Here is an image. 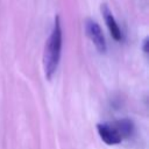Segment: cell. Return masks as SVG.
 Here are the masks:
<instances>
[{"mask_svg": "<svg viewBox=\"0 0 149 149\" xmlns=\"http://www.w3.org/2000/svg\"><path fill=\"white\" fill-rule=\"evenodd\" d=\"M62 43H63L62 26H61L59 16H56L52 30L45 43L44 55H43V68H44L45 77L48 79H51L58 69L61 54H62Z\"/></svg>", "mask_w": 149, "mask_h": 149, "instance_id": "cell-1", "label": "cell"}, {"mask_svg": "<svg viewBox=\"0 0 149 149\" xmlns=\"http://www.w3.org/2000/svg\"><path fill=\"white\" fill-rule=\"evenodd\" d=\"M85 31L88 38L94 44V47L97 48V50L99 52H106L107 44H106V40H105V36L102 34L100 26L95 21L88 19L85 22Z\"/></svg>", "mask_w": 149, "mask_h": 149, "instance_id": "cell-2", "label": "cell"}, {"mask_svg": "<svg viewBox=\"0 0 149 149\" xmlns=\"http://www.w3.org/2000/svg\"><path fill=\"white\" fill-rule=\"evenodd\" d=\"M97 130H98V134H99L100 139L106 144H109V146L119 144L122 141L121 136L119 135V133L115 129V127L113 126V123H109V122L98 123L97 125Z\"/></svg>", "mask_w": 149, "mask_h": 149, "instance_id": "cell-3", "label": "cell"}, {"mask_svg": "<svg viewBox=\"0 0 149 149\" xmlns=\"http://www.w3.org/2000/svg\"><path fill=\"white\" fill-rule=\"evenodd\" d=\"M101 13H102V16H104V20L106 22V26L109 30V34L115 40V41H120L122 38V33H121V29L119 27V24L116 23L111 9L108 8V6L106 3H104L101 6Z\"/></svg>", "mask_w": 149, "mask_h": 149, "instance_id": "cell-4", "label": "cell"}, {"mask_svg": "<svg viewBox=\"0 0 149 149\" xmlns=\"http://www.w3.org/2000/svg\"><path fill=\"white\" fill-rule=\"evenodd\" d=\"M113 126L115 127V129L118 130V133H119V135L121 136L122 140L132 136L133 133H134V123L129 119L116 120L115 122H113Z\"/></svg>", "mask_w": 149, "mask_h": 149, "instance_id": "cell-5", "label": "cell"}, {"mask_svg": "<svg viewBox=\"0 0 149 149\" xmlns=\"http://www.w3.org/2000/svg\"><path fill=\"white\" fill-rule=\"evenodd\" d=\"M148 38H144V41H143V47H142V49H143V51L147 54L148 52Z\"/></svg>", "mask_w": 149, "mask_h": 149, "instance_id": "cell-6", "label": "cell"}]
</instances>
